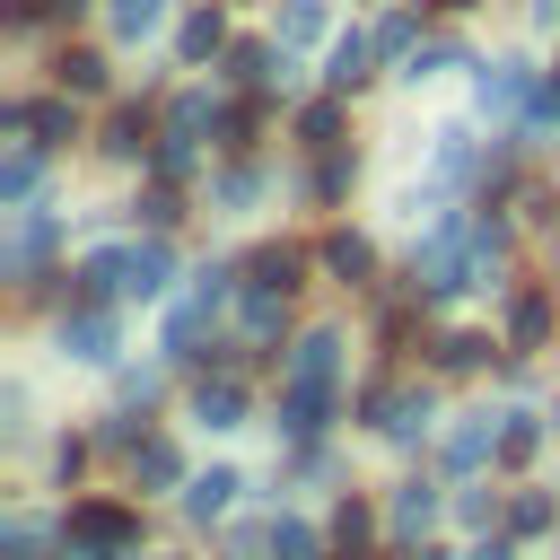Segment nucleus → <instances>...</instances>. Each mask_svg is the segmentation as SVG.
I'll list each match as a JSON object with an SVG mask.
<instances>
[{
	"label": "nucleus",
	"instance_id": "f257e3e1",
	"mask_svg": "<svg viewBox=\"0 0 560 560\" xmlns=\"http://www.w3.org/2000/svg\"><path fill=\"white\" fill-rule=\"evenodd\" d=\"M332 376H341V332H306V341L289 350V394H280V429H289V438H315V429H324Z\"/></svg>",
	"mask_w": 560,
	"mask_h": 560
},
{
	"label": "nucleus",
	"instance_id": "f03ea898",
	"mask_svg": "<svg viewBox=\"0 0 560 560\" xmlns=\"http://www.w3.org/2000/svg\"><path fill=\"white\" fill-rule=\"evenodd\" d=\"M70 534L96 542V551H131V542H140V516L114 508V499H88V508H70Z\"/></svg>",
	"mask_w": 560,
	"mask_h": 560
},
{
	"label": "nucleus",
	"instance_id": "7ed1b4c3",
	"mask_svg": "<svg viewBox=\"0 0 560 560\" xmlns=\"http://www.w3.org/2000/svg\"><path fill=\"white\" fill-rule=\"evenodd\" d=\"M192 420H201V429H236V420H245V385H236V376H201V385H192Z\"/></svg>",
	"mask_w": 560,
	"mask_h": 560
},
{
	"label": "nucleus",
	"instance_id": "20e7f679",
	"mask_svg": "<svg viewBox=\"0 0 560 560\" xmlns=\"http://www.w3.org/2000/svg\"><path fill=\"white\" fill-rule=\"evenodd\" d=\"M516 105H534L525 61H490V70H481V114H516Z\"/></svg>",
	"mask_w": 560,
	"mask_h": 560
},
{
	"label": "nucleus",
	"instance_id": "39448f33",
	"mask_svg": "<svg viewBox=\"0 0 560 560\" xmlns=\"http://www.w3.org/2000/svg\"><path fill=\"white\" fill-rule=\"evenodd\" d=\"M61 350H70V359H88V368H105V359H114V315H96V306H88V315H70V324H61Z\"/></svg>",
	"mask_w": 560,
	"mask_h": 560
},
{
	"label": "nucleus",
	"instance_id": "423d86ee",
	"mask_svg": "<svg viewBox=\"0 0 560 560\" xmlns=\"http://www.w3.org/2000/svg\"><path fill=\"white\" fill-rule=\"evenodd\" d=\"M131 481H140V490H175V481H184V455H175L166 438H140V446H131Z\"/></svg>",
	"mask_w": 560,
	"mask_h": 560
},
{
	"label": "nucleus",
	"instance_id": "0eeeda50",
	"mask_svg": "<svg viewBox=\"0 0 560 560\" xmlns=\"http://www.w3.org/2000/svg\"><path fill=\"white\" fill-rule=\"evenodd\" d=\"M429 516H438V490H429V481H402V490H394V508H385V525H394L402 542H420V534H429Z\"/></svg>",
	"mask_w": 560,
	"mask_h": 560
},
{
	"label": "nucleus",
	"instance_id": "6e6552de",
	"mask_svg": "<svg viewBox=\"0 0 560 560\" xmlns=\"http://www.w3.org/2000/svg\"><path fill=\"white\" fill-rule=\"evenodd\" d=\"M9 122H18V131H35L44 149H52V140H79V122H70V105H52V96H35V105H9Z\"/></svg>",
	"mask_w": 560,
	"mask_h": 560
},
{
	"label": "nucleus",
	"instance_id": "1a4fd4ad",
	"mask_svg": "<svg viewBox=\"0 0 560 560\" xmlns=\"http://www.w3.org/2000/svg\"><path fill=\"white\" fill-rule=\"evenodd\" d=\"M166 289V245H122V298H158Z\"/></svg>",
	"mask_w": 560,
	"mask_h": 560
},
{
	"label": "nucleus",
	"instance_id": "9d476101",
	"mask_svg": "<svg viewBox=\"0 0 560 560\" xmlns=\"http://www.w3.org/2000/svg\"><path fill=\"white\" fill-rule=\"evenodd\" d=\"M376 429H385L394 446H411V438L429 429V394H385V402H376Z\"/></svg>",
	"mask_w": 560,
	"mask_h": 560
},
{
	"label": "nucleus",
	"instance_id": "9b49d317",
	"mask_svg": "<svg viewBox=\"0 0 560 560\" xmlns=\"http://www.w3.org/2000/svg\"><path fill=\"white\" fill-rule=\"evenodd\" d=\"M490 455H499V429H490V411H472V420L446 438V464H455V472H472V464H490Z\"/></svg>",
	"mask_w": 560,
	"mask_h": 560
},
{
	"label": "nucleus",
	"instance_id": "f8f14e48",
	"mask_svg": "<svg viewBox=\"0 0 560 560\" xmlns=\"http://www.w3.org/2000/svg\"><path fill=\"white\" fill-rule=\"evenodd\" d=\"M175 52H184V61L228 52V18H219V9H192V18H184V35H175Z\"/></svg>",
	"mask_w": 560,
	"mask_h": 560
},
{
	"label": "nucleus",
	"instance_id": "ddd939ff",
	"mask_svg": "<svg viewBox=\"0 0 560 560\" xmlns=\"http://www.w3.org/2000/svg\"><path fill=\"white\" fill-rule=\"evenodd\" d=\"M542 332H551V298L525 289V298L508 306V341H516V350H542Z\"/></svg>",
	"mask_w": 560,
	"mask_h": 560
},
{
	"label": "nucleus",
	"instance_id": "4468645a",
	"mask_svg": "<svg viewBox=\"0 0 560 560\" xmlns=\"http://www.w3.org/2000/svg\"><path fill=\"white\" fill-rule=\"evenodd\" d=\"M324 271H332V280H368V271H376L368 236H350V228H341V236H324Z\"/></svg>",
	"mask_w": 560,
	"mask_h": 560
},
{
	"label": "nucleus",
	"instance_id": "2eb2a0df",
	"mask_svg": "<svg viewBox=\"0 0 560 560\" xmlns=\"http://www.w3.org/2000/svg\"><path fill=\"white\" fill-rule=\"evenodd\" d=\"M96 149H105V158H140V149H149V114H140V105H122V114L105 122V140H96Z\"/></svg>",
	"mask_w": 560,
	"mask_h": 560
},
{
	"label": "nucleus",
	"instance_id": "dca6fc26",
	"mask_svg": "<svg viewBox=\"0 0 560 560\" xmlns=\"http://www.w3.org/2000/svg\"><path fill=\"white\" fill-rule=\"evenodd\" d=\"M236 490H245V481H236V472H201V481H192V490H184V508H192V516H201V525H210V516H228V499H236Z\"/></svg>",
	"mask_w": 560,
	"mask_h": 560
},
{
	"label": "nucleus",
	"instance_id": "f3484780",
	"mask_svg": "<svg viewBox=\"0 0 560 560\" xmlns=\"http://www.w3.org/2000/svg\"><path fill=\"white\" fill-rule=\"evenodd\" d=\"M368 52H376L368 35H341V44H332V61H324V79H332V88H359V79H368Z\"/></svg>",
	"mask_w": 560,
	"mask_h": 560
},
{
	"label": "nucleus",
	"instance_id": "a211bd4d",
	"mask_svg": "<svg viewBox=\"0 0 560 560\" xmlns=\"http://www.w3.org/2000/svg\"><path fill=\"white\" fill-rule=\"evenodd\" d=\"M52 79H61L70 96H96V88H105V61H96V52H61V61H52Z\"/></svg>",
	"mask_w": 560,
	"mask_h": 560
},
{
	"label": "nucleus",
	"instance_id": "6ab92c4d",
	"mask_svg": "<svg viewBox=\"0 0 560 560\" xmlns=\"http://www.w3.org/2000/svg\"><path fill=\"white\" fill-rule=\"evenodd\" d=\"M35 175H44V140H35V149H18V158L0 166V201H26V192H35Z\"/></svg>",
	"mask_w": 560,
	"mask_h": 560
},
{
	"label": "nucleus",
	"instance_id": "aec40b11",
	"mask_svg": "<svg viewBox=\"0 0 560 560\" xmlns=\"http://www.w3.org/2000/svg\"><path fill=\"white\" fill-rule=\"evenodd\" d=\"M44 245H52V219H44V210H26V219H18V245H9V271H35V254H44Z\"/></svg>",
	"mask_w": 560,
	"mask_h": 560
},
{
	"label": "nucleus",
	"instance_id": "412c9836",
	"mask_svg": "<svg viewBox=\"0 0 560 560\" xmlns=\"http://www.w3.org/2000/svg\"><path fill=\"white\" fill-rule=\"evenodd\" d=\"M324 35V0H280V44H315Z\"/></svg>",
	"mask_w": 560,
	"mask_h": 560
},
{
	"label": "nucleus",
	"instance_id": "4be33fe9",
	"mask_svg": "<svg viewBox=\"0 0 560 560\" xmlns=\"http://www.w3.org/2000/svg\"><path fill=\"white\" fill-rule=\"evenodd\" d=\"M158 18H166V0H114V35H122V44L158 35Z\"/></svg>",
	"mask_w": 560,
	"mask_h": 560
},
{
	"label": "nucleus",
	"instance_id": "5701e85b",
	"mask_svg": "<svg viewBox=\"0 0 560 560\" xmlns=\"http://www.w3.org/2000/svg\"><path fill=\"white\" fill-rule=\"evenodd\" d=\"M280 298H289V289L254 280V289H245V324H254V332H280Z\"/></svg>",
	"mask_w": 560,
	"mask_h": 560
},
{
	"label": "nucleus",
	"instance_id": "b1692460",
	"mask_svg": "<svg viewBox=\"0 0 560 560\" xmlns=\"http://www.w3.org/2000/svg\"><path fill=\"white\" fill-rule=\"evenodd\" d=\"M534 446H542V429H534L525 411H508V429H499V464H525Z\"/></svg>",
	"mask_w": 560,
	"mask_h": 560
},
{
	"label": "nucleus",
	"instance_id": "393cba45",
	"mask_svg": "<svg viewBox=\"0 0 560 560\" xmlns=\"http://www.w3.org/2000/svg\"><path fill=\"white\" fill-rule=\"evenodd\" d=\"M228 79H271V44H228Z\"/></svg>",
	"mask_w": 560,
	"mask_h": 560
},
{
	"label": "nucleus",
	"instance_id": "a878e982",
	"mask_svg": "<svg viewBox=\"0 0 560 560\" xmlns=\"http://www.w3.org/2000/svg\"><path fill=\"white\" fill-rule=\"evenodd\" d=\"M455 61H464L455 44H411V70H402V79L420 88V79H438V70H455Z\"/></svg>",
	"mask_w": 560,
	"mask_h": 560
},
{
	"label": "nucleus",
	"instance_id": "bb28decb",
	"mask_svg": "<svg viewBox=\"0 0 560 560\" xmlns=\"http://www.w3.org/2000/svg\"><path fill=\"white\" fill-rule=\"evenodd\" d=\"M298 140L332 149V140H341V105H306V114H298Z\"/></svg>",
	"mask_w": 560,
	"mask_h": 560
},
{
	"label": "nucleus",
	"instance_id": "cd10ccee",
	"mask_svg": "<svg viewBox=\"0 0 560 560\" xmlns=\"http://www.w3.org/2000/svg\"><path fill=\"white\" fill-rule=\"evenodd\" d=\"M438 175H446V184L472 175V140H464V131H438Z\"/></svg>",
	"mask_w": 560,
	"mask_h": 560
},
{
	"label": "nucleus",
	"instance_id": "c85d7f7f",
	"mask_svg": "<svg viewBox=\"0 0 560 560\" xmlns=\"http://www.w3.org/2000/svg\"><path fill=\"white\" fill-rule=\"evenodd\" d=\"M481 359H490L481 332H446V341H438V368H481Z\"/></svg>",
	"mask_w": 560,
	"mask_h": 560
},
{
	"label": "nucleus",
	"instance_id": "c756f323",
	"mask_svg": "<svg viewBox=\"0 0 560 560\" xmlns=\"http://www.w3.org/2000/svg\"><path fill=\"white\" fill-rule=\"evenodd\" d=\"M508 525H516V534H542V525H551V499H542V490H516V499H508Z\"/></svg>",
	"mask_w": 560,
	"mask_h": 560
},
{
	"label": "nucleus",
	"instance_id": "7c9ffc66",
	"mask_svg": "<svg viewBox=\"0 0 560 560\" xmlns=\"http://www.w3.org/2000/svg\"><path fill=\"white\" fill-rule=\"evenodd\" d=\"M332 542L359 560V542H368V508H359V499H341V508H332Z\"/></svg>",
	"mask_w": 560,
	"mask_h": 560
},
{
	"label": "nucleus",
	"instance_id": "2f4dec72",
	"mask_svg": "<svg viewBox=\"0 0 560 560\" xmlns=\"http://www.w3.org/2000/svg\"><path fill=\"white\" fill-rule=\"evenodd\" d=\"M210 122V96H175V114H166V140H192Z\"/></svg>",
	"mask_w": 560,
	"mask_h": 560
},
{
	"label": "nucleus",
	"instance_id": "473e14b6",
	"mask_svg": "<svg viewBox=\"0 0 560 560\" xmlns=\"http://www.w3.org/2000/svg\"><path fill=\"white\" fill-rule=\"evenodd\" d=\"M254 280H271V289H298V254H289V245L254 254Z\"/></svg>",
	"mask_w": 560,
	"mask_h": 560
},
{
	"label": "nucleus",
	"instance_id": "72a5a7b5",
	"mask_svg": "<svg viewBox=\"0 0 560 560\" xmlns=\"http://www.w3.org/2000/svg\"><path fill=\"white\" fill-rule=\"evenodd\" d=\"M35 542H44L35 516H9V525H0V551H9V560H35Z\"/></svg>",
	"mask_w": 560,
	"mask_h": 560
},
{
	"label": "nucleus",
	"instance_id": "f704fd0d",
	"mask_svg": "<svg viewBox=\"0 0 560 560\" xmlns=\"http://www.w3.org/2000/svg\"><path fill=\"white\" fill-rule=\"evenodd\" d=\"M271 551H280V560H315V534H306L298 516H280V525H271Z\"/></svg>",
	"mask_w": 560,
	"mask_h": 560
},
{
	"label": "nucleus",
	"instance_id": "c9c22d12",
	"mask_svg": "<svg viewBox=\"0 0 560 560\" xmlns=\"http://www.w3.org/2000/svg\"><path fill=\"white\" fill-rule=\"evenodd\" d=\"M411 26H420V18H411V9H394V18L376 26V52H411Z\"/></svg>",
	"mask_w": 560,
	"mask_h": 560
},
{
	"label": "nucleus",
	"instance_id": "e433bc0d",
	"mask_svg": "<svg viewBox=\"0 0 560 560\" xmlns=\"http://www.w3.org/2000/svg\"><path fill=\"white\" fill-rule=\"evenodd\" d=\"M158 175H192V140H158Z\"/></svg>",
	"mask_w": 560,
	"mask_h": 560
},
{
	"label": "nucleus",
	"instance_id": "4c0bfd02",
	"mask_svg": "<svg viewBox=\"0 0 560 560\" xmlns=\"http://www.w3.org/2000/svg\"><path fill=\"white\" fill-rule=\"evenodd\" d=\"M341 184H350V158H324V166H315V192H324V201H341Z\"/></svg>",
	"mask_w": 560,
	"mask_h": 560
},
{
	"label": "nucleus",
	"instance_id": "58836bf2",
	"mask_svg": "<svg viewBox=\"0 0 560 560\" xmlns=\"http://www.w3.org/2000/svg\"><path fill=\"white\" fill-rule=\"evenodd\" d=\"M140 210H149V228H175V219H184V201H175V192H149Z\"/></svg>",
	"mask_w": 560,
	"mask_h": 560
},
{
	"label": "nucleus",
	"instance_id": "ea45409f",
	"mask_svg": "<svg viewBox=\"0 0 560 560\" xmlns=\"http://www.w3.org/2000/svg\"><path fill=\"white\" fill-rule=\"evenodd\" d=\"M61 560H114V551H96V542H79V534H70V542H61Z\"/></svg>",
	"mask_w": 560,
	"mask_h": 560
},
{
	"label": "nucleus",
	"instance_id": "a19ab883",
	"mask_svg": "<svg viewBox=\"0 0 560 560\" xmlns=\"http://www.w3.org/2000/svg\"><path fill=\"white\" fill-rule=\"evenodd\" d=\"M472 560H516V551H508V542H481V551H472Z\"/></svg>",
	"mask_w": 560,
	"mask_h": 560
},
{
	"label": "nucleus",
	"instance_id": "79ce46f5",
	"mask_svg": "<svg viewBox=\"0 0 560 560\" xmlns=\"http://www.w3.org/2000/svg\"><path fill=\"white\" fill-rule=\"evenodd\" d=\"M52 9H61V18H70V9H88V0H52Z\"/></svg>",
	"mask_w": 560,
	"mask_h": 560
},
{
	"label": "nucleus",
	"instance_id": "37998d69",
	"mask_svg": "<svg viewBox=\"0 0 560 560\" xmlns=\"http://www.w3.org/2000/svg\"><path fill=\"white\" fill-rule=\"evenodd\" d=\"M446 9H472V0H446Z\"/></svg>",
	"mask_w": 560,
	"mask_h": 560
}]
</instances>
